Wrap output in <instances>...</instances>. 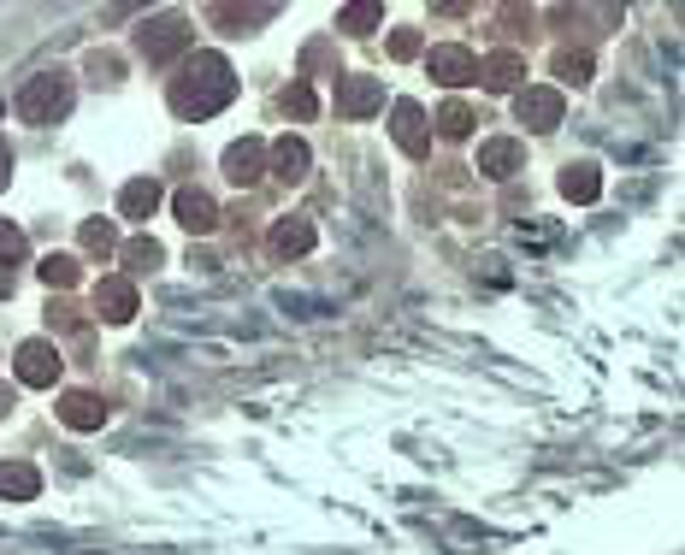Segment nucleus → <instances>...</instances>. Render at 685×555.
<instances>
[{"mask_svg":"<svg viewBox=\"0 0 685 555\" xmlns=\"http://www.w3.org/2000/svg\"><path fill=\"white\" fill-rule=\"evenodd\" d=\"M237 95V71L225 54H195L184 60V77L172 83V113L178 119H213L219 107H231Z\"/></svg>","mask_w":685,"mask_h":555,"instance_id":"obj_1","label":"nucleus"},{"mask_svg":"<svg viewBox=\"0 0 685 555\" xmlns=\"http://www.w3.org/2000/svg\"><path fill=\"white\" fill-rule=\"evenodd\" d=\"M71 77L65 71H36L24 89H18V119L24 124H60L71 113Z\"/></svg>","mask_w":685,"mask_h":555,"instance_id":"obj_2","label":"nucleus"},{"mask_svg":"<svg viewBox=\"0 0 685 555\" xmlns=\"http://www.w3.org/2000/svg\"><path fill=\"white\" fill-rule=\"evenodd\" d=\"M189 36H195V30H189L184 12H160V18L136 36V48H142V60L148 65H166V60H178V54L189 48Z\"/></svg>","mask_w":685,"mask_h":555,"instance_id":"obj_3","label":"nucleus"},{"mask_svg":"<svg viewBox=\"0 0 685 555\" xmlns=\"http://www.w3.org/2000/svg\"><path fill=\"white\" fill-rule=\"evenodd\" d=\"M60 367H65L60 349H54V343H42V337L18 349V384H30V390H54Z\"/></svg>","mask_w":685,"mask_h":555,"instance_id":"obj_4","label":"nucleus"},{"mask_svg":"<svg viewBox=\"0 0 685 555\" xmlns=\"http://www.w3.org/2000/svg\"><path fill=\"white\" fill-rule=\"evenodd\" d=\"M384 107V83L378 77H337V113L343 119H373Z\"/></svg>","mask_w":685,"mask_h":555,"instance_id":"obj_5","label":"nucleus"},{"mask_svg":"<svg viewBox=\"0 0 685 555\" xmlns=\"http://www.w3.org/2000/svg\"><path fill=\"white\" fill-rule=\"evenodd\" d=\"M390 136H396V148H402V154H414V160H420V154L432 148L426 113H420L414 101H396V107H390Z\"/></svg>","mask_w":685,"mask_h":555,"instance_id":"obj_6","label":"nucleus"},{"mask_svg":"<svg viewBox=\"0 0 685 555\" xmlns=\"http://www.w3.org/2000/svg\"><path fill=\"white\" fill-rule=\"evenodd\" d=\"M514 113H520L526 130H556L561 113H567V101H561V89H520Z\"/></svg>","mask_w":685,"mask_h":555,"instance_id":"obj_7","label":"nucleus"},{"mask_svg":"<svg viewBox=\"0 0 685 555\" xmlns=\"http://www.w3.org/2000/svg\"><path fill=\"white\" fill-rule=\"evenodd\" d=\"M479 172H485V178H514V172H526V148H520L514 136L479 142Z\"/></svg>","mask_w":685,"mask_h":555,"instance_id":"obj_8","label":"nucleus"},{"mask_svg":"<svg viewBox=\"0 0 685 555\" xmlns=\"http://www.w3.org/2000/svg\"><path fill=\"white\" fill-rule=\"evenodd\" d=\"M432 77L461 89V83H479V54L473 48H432Z\"/></svg>","mask_w":685,"mask_h":555,"instance_id":"obj_9","label":"nucleus"},{"mask_svg":"<svg viewBox=\"0 0 685 555\" xmlns=\"http://www.w3.org/2000/svg\"><path fill=\"white\" fill-rule=\"evenodd\" d=\"M95 313H101L107 325H125L130 313H136V284H130V278H101V284H95Z\"/></svg>","mask_w":685,"mask_h":555,"instance_id":"obj_10","label":"nucleus"},{"mask_svg":"<svg viewBox=\"0 0 685 555\" xmlns=\"http://www.w3.org/2000/svg\"><path fill=\"white\" fill-rule=\"evenodd\" d=\"M260 172H266V142L260 136H243V142L225 148V178L231 184H254Z\"/></svg>","mask_w":685,"mask_h":555,"instance_id":"obj_11","label":"nucleus"},{"mask_svg":"<svg viewBox=\"0 0 685 555\" xmlns=\"http://www.w3.org/2000/svg\"><path fill=\"white\" fill-rule=\"evenodd\" d=\"M60 420L71 426V432H95V426H107V402L89 396V390H65L60 396Z\"/></svg>","mask_w":685,"mask_h":555,"instance_id":"obj_12","label":"nucleus"},{"mask_svg":"<svg viewBox=\"0 0 685 555\" xmlns=\"http://www.w3.org/2000/svg\"><path fill=\"white\" fill-rule=\"evenodd\" d=\"M172 207H178V225L195 231V237H207V231L219 225V207H213V195H201V189H178Z\"/></svg>","mask_w":685,"mask_h":555,"instance_id":"obj_13","label":"nucleus"},{"mask_svg":"<svg viewBox=\"0 0 685 555\" xmlns=\"http://www.w3.org/2000/svg\"><path fill=\"white\" fill-rule=\"evenodd\" d=\"M308 142H302V136H278V142H272V172H278V178H284V184H302V178H308Z\"/></svg>","mask_w":685,"mask_h":555,"instance_id":"obj_14","label":"nucleus"},{"mask_svg":"<svg viewBox=\"0 0 685 555\" xmlns=\"http://www.w3.org/2000/svg\"><path fill=\"white\" fill-rule=\"evenodd\" d=\"M520 77H526V54H514V48H508V54H491V60H479V83L497 89V95H508Z\"/></svg>","mask_w":685,"mask_h":555,"instance_id":"obj_15","label":"nucleus"},{"mask_svg":"<svg viewBox=\"0 0 685 555\" xmlns=\"http://www.w3.org/2000/svg\"><path fill=\"white\" fill-rule=\"evenodd\" d=\"M36 491H42V473L30 461H0V496L6 502H30Z\"/></svg>","mask_w":685,"mask_h":555,"instance_id":"obj_16","label":"nucleus"},{"mask_svg":"<svg viewBox=\"0 0 685 555\" xmlns=\"http://www.w3.org/2000/svg\"><path fill=\"white\" fill-rule=\"evenodd\" d=\"M154 207H160V184H154V178L125 184V195H119V213H125V219H154Z\"/></svg>","mask_w":685,"mask_h":555,"instance_id":"obj_17","label":"nucleus"},{"mask_svg":"<svg viewBox=\"0 0 685 555\" xmlns=\"http://www.w3.org/2000/svg\"><path fill=\"white\" fill-rule=\"evenodd\" d=\"M561 195H567V201H579V207H585V201H597V195H603L597 166H585V160H579V166H567V172H561Z\"/></svg>","mask_w":685,"mask_h":555,"instance_id":"obj_18","label":"nucleus"},{"mask_svg":"<svg viewBox=\"0 0 685 555\" xmlns=\"http://www.w3.org/2000/svg\"><path fill=\"white\" fill-rule=\"evenodd\" d=\"M272 248H278V254H308L313 248V225L308 219H284V225L272 231Z\"/></svg>","mask_w":685,"mask_h":555,"instance_id":"obj_19","label":"nucleus"},{"mask_svg":"<svg viewBox=\"0 0 685 555\" xmlns=\"http://www.w3.org/2000/svg\"><path fill=\"white\" fill-rule=\"evenodd\" d=\"M77 278H83V272H77L71 254H48V260H42V284H48V290H71Z\"/></svg>","mask_w":685,"mask_h":555,"instance_id":"obj_20","label":"nucleus"},{"mask_svg":"<svg viewBox=\"0 0 685 555\" xmlns=\"http://www.w3.org/2000/svg\"><path fill=\"white\" fill-rule=\"evenodd\" d=\"M83 248L107 260V254H119V231H113L107 219H89V225H83Z\"/></svg>","mask_w":685,"mask_h":555,"instance_id":"obj_21","label":"nucleus"},{"mask_svg":"<svg viewBox=\"0 0 685 555\" xmlns=\"http://www.w3.org/2000/svg\"><path fill=\"white\" fill-rule=\"evenodd\" d=\"M556 77H561V83H573V89H579V83H591V54H573V48L556 54Z\"/></svg>","mask_w":685,"mask_h":555,"instance_id":"obj_22","label":"nucleus"},{"mask_svg":"<svg viewBox=\"0 0 685 555\" xmlns=\"http://www.w3.org/2000/svg\"><path fill=\"white\" fill-rule=\"evenodd\" d=\"M213 18L219 24H266V18H278V6H249V12L243 6H213Z\"/></svg>","mask_w":685,"mask_h":555,"instance_id":"obj_23","label":"nucleus"},{"mask_svg":"<svg viewBox=\"0 0 685 555\" xmlns=\"http://www.w3.org/2000/svg\"><path fill=\"white\" fill-rule=\"evenodd\" d=\"M119 254H125L130 266H136V272H148V266H160V243H154V237H136V243H125L119 248Z\"/></svg>","mask_w":685,"mask_h":555,"instance_id":"obj_24","label":"nucleus"},{"mask_svg":"<svg viewBox=\"0 0 685 555\" xmlns=\"http://www.w3.org/2000/svg\"><path fill=\"white\" fill-rule=\"evenodd\" d=\"M284 113H296V119H313V113H319L308 83H290V89H284Z\"/></svg>","mask_w":685,"mask_h":555,"instance_id":"obj_25","label":"nucleus"},{"mask_svg":"<svg viewBox=\"0 0 685 555\" xmlns=\"http://www.w3.org/2000/svg\"><path fill=\"white\" fill-rule=\"evenodd\" d=\"M24 254H30V243H24V231L0 219V266H12V260H24Z\"/></svg>","mask_w":685,"mask_h":555,"instance_id":"obj_26","label":"nucleus"},{"mask_svg":"<svg viewBox=\"0 0 685 555\" xmlns=\"http://www.w3.org/2000/svg\"><path fill=\"white\" fill-rule=\"evenodd\" d=\"M437 130H443V136H467V130H473V113H467L461 101H449V107L437 113Z\"/></svg>","mask_w":685,"mask_h":555,"instance_id":"obj_27","label":"nucleus"},{"mask_svg":"<svg viewBox=\"0 0 685 555\" xmlns=\"http://www.w3.org/2000/svg\"><path fill=\"white\" fill-rule=\"evenodd\" d=\"M378 18H384L378 6H349V12H343V30H349V36H367Z\"/></svg>","mask_w":685,"mask_h":555,"instance_id":"obj_28","label":"nucleus"},{"mask_svg":"<svg viewBox=\"0 0 685 555\" xmlns=\"http://www.w3.org/2000/svg\"><path fill=\"white\" fill-rule=\"evenodd\" d=\"M390 54H396V60H414V54H420V36H414V30H396V36H390Z\"/></svg>","mask_w":685,"mask_h":555,"instance_id":"obj_29","label":"nucleus"},{"mask_svg":"<svg viewBox=\"0 0 685 555\" xmlns=\"http://www.w3.org/2000/svg\"><path fill=\"white\" fill-rule=\"evenodd\" d=\"M48 319H54L60 331H71V325H77V308H71V302H54V308H48Z\"/></svg>","mask_w":685,"mask_h":555,"instance_id":"obj_30","label":"nucleus"},{"mask_svg":"<svg viewBox=\"0 0 685 555\" xmlns=\"http://www.w3.org/2000/svg\"><path fill=\"white\" fill-rule=\"evenodd\" d=\"M6 172H12V148L0 142V184H6Z\"/></svg>","mask_w":685,"mask_h":555,"instance_id":"obj_31","label":"nucleus"},{"mask_svg":"<svg viewBox=\"0 0 685 555\" xmlns=\"http://www.w3.org/2000/svg\"><path fill=\"white\" fill-rule=\"evenodd\" d=\"M6 414H12V390L0 384V420H6Z\"/></svg>","mask_w":685,"mask_h":555,"instance_id":"obj_32","label":"nucleus"}]
</instances>
